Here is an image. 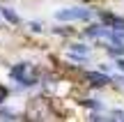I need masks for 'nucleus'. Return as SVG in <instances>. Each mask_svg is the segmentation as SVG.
Segmentation results:
<instances>
[{
    "instance_id": "1",
    "label": "nucleus",
    "mask_w": 124,
    "mask_h": 122,
    "mask_svg": "<svg viewBox=\"0 0 124 122\" xmlns=\"http://www.w3.org/2000/svg\"><path fill=\"white\" fill-rule=\"evenodd\" d=\"M9 76L21 85H35V83H39V69L30 62H18L9 69Z\"/></svg>"
},
{
    "instance_id": "2",
    "label": "nucleus",
    "mask_w": 124,
    "mask_h": 122,
    "mask_svg": "<svg viewBox=\"0 0 124 122\" xmlns=\"http://www.w3.org/2000/svg\"><path fill=\"white\" fill-rule=\"evenodd\" d=\"M90 16H92V12L87 7H64L55 12L58 21H87Z\"/></svg>"
},
{
    "instance_id": "3",
    "label": "nucleus",
    "mask_w": 124,
    "mask_h": 122,
    "mask_svg": "<svg viewBox=\"0 0 124 122\" xmlns=\"http://www.w3.org/2000/svg\"><path fill=\"white\" fill-rule=\"evenodd\" d=\"M101 18H103V23H106V28H110V30H117V32L124 30V18L113 16V14H103Z\"/></svg>"
},
{
    "instance_id": "4",
    "label": "nucleus",
    "mask_w": 124,
    "mask_h": 122,
    "mask_svg": "<svg viewBox=\"0 0 124 122\" xmlns=\"http://www.w3.org/2000/svg\"><path fill=\"white\" fill-rule=\"evenodd\" d=\"M67 53L71 55V58H78V60H85L90 55V49L87 46H80V44H71L69 49H67Z\"/></svg>"
},
{
    "instance_id": "5",
    "label": "nucleus",
    "mask_w": 124,
    "mask_h": 122,
    "mask_svg": "<svg viewBox=\"0 0 124 122\" xmlns=\"http://www.w3.org/2000/svg\"><path fill=\"white\" fill-rule=\"evenodd\" d=\"M87 76L92 78V81L97 83V85H103V83H108V81H110V78H108V76H101V74H94V72H90Z\"/></svg>"
},
{
    "instance_id": "6",
    "label": "nucleus",
    "mask_w": 124,
    "mask_h": 122,
    "mask_svg": "<svg viewBox=\"0 0 124 122\" xmlns=\"http://www.w3.org/2000/svg\"><path fill=\"white\" fill-rule=\"evenodd\" d=\"M2 14H5V16H7V18H9L12 23H18V16H16L14 12H9V9H2Z\"/></svg>"
},
{
    "instance_id": "7",
    "label": "nucleus",
    "mask_w": 124,
    "mask_h": 122,
    "mask_svg": "<svg viewBox=\"0 0 124 122\" xmlns=\"http://www.w3.org/2000/svg\"><path fill=\"white\" fill-rule=\"evenodd\" d=\"M108 120H124V113H122V111H113Z\"/></svg>"
},
{
    "instance_id": "8",
    "label": "nucleus",
    "mask_w": 124,
    "mask_h": 122,
    "mask_svg": "<svg viewBox=\"0 0 124 122\" xmlns=\"http://www.w3.org/2000/svg\"><path fill=\"white\" fill-rule=\"evenodd\" d=\"M5 97H7V90H5V88H0V101H2Z\"/></svg>"
},
{
    "instance_id": "9",
    "label": "nucleus",
    "mask_w": 124,
    "mask_h": 122,
    "mask_svg": "<svg viewBox=\"0 0 124 122\" xmlns=\"http://www.w3.org/2000/svg\"><path fill=\"white\" fill-rule=\"evenodd\" d=\"M117 67H120L122 72H124V60H120V62H117Z\"/></svg>"
}]
</instances>
